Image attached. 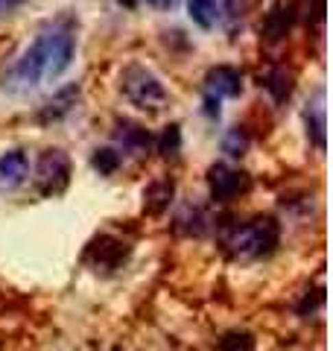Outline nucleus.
Wrapping results in <instances>:
<instances>
[{
	"instance_id": "f257e3e1",
	"label": "nucleus",
	"mask_w": 333,
	"mask_h": 351,
	"mask_svg": "<svg viewBox=\"0 0 333 351\" xmlns=\"http://www.w3.org/2000/svg\"><path fill=\"white\" fill-rule=\"evenodd\" d=\"M76 56V24L71 15H59L38 29L29 47L3 73L0 85L9 94H29L41 85L56 82L73 64Z\"/></svg>"
},
{
	"instance_id": "f03ea898",
	"label": "nucleus",
	"mask_w": 333,
	"mask_h": 351,
	"mask_svg": "<svg viewBox=\"0 0 333 351\" xmlns=\"http://www.w3.org/2000/svg\"><path fill=\"white\" fill-rule=\"evenodd\" d=\"M278 237H281V228H278L272 217H254L246 226H240L228 234L225 249L237 261H258L272 255L278 246Z\"/></svg>"
},
{
	"instance_id": "7ed1b4c3",
	"label": "nucleus",
	"mask_w": 333,
	"mask_h": 351,
	"mask_svg": "<svg viewBox=\"0 0 333 351\" xmlns=\"http://www.w3.org/2000/svg\"><path fill=\"white\" fill-rule=\"evenodd\" d=\"M120 91H123V97L132 106L143 108V112H158V108H164V103H166L164 82L147 68V64H138V62L126 64L123 73H120Z\"/></svg>"
},
{
	"instance_id": "20e7f679",
	"label": "nucleus",
	"mask_w": 333,
	"mask_h": 351,
	"mask_svg": "<svg viewBox=\"0 0 333 351\" xmlns=\"http://www.w3.org/2000/svg\"><path fill=\"white\" fill-rule=\"evenodd\" d=\"M71 156L64 149H44L36 161V188L41 196H59L71 184Z\"/></svg>"
},
{
	"instance_id": "39448f33",
	"label": "nucleus",
	"mask_w": 333,
	"mask_h": 351,
	"mask_svg": "<svg viewBox=\"0 0 333 351\" xmlns=\"http://www.w3.org/2000/svg\"><path fill=\"white\" fill-rule=\"evenodd\" d=\"M251 188V179L249 173H243L237 167H228V164H214L208 170V191H210V199L214 202H231L243 196Z\"/></svg>"
},
{
	"instance_id": "423d86ee",
	"label": "nucleus",
	"mask_w": 333,
	"mask_h": 351,
	"mask_svg": "<svg viewBox=\"0 0 333 351\" xmlns=\"http://www.w3.org/2000/svg\"><path fill=\"white\" fill-rule=\"evenodd\" d=\"M205 94L214 100H234L243 94V73L234 64H217L205 73Z\"/></svg>"
},
{
	"instance_id": "0eeeda50",
	"label": "nucleus",
	"mask_w": 333,
	"mask_h": 351,
	"mask_svg": "<svg viewBox=\"0 0 333 351\" xmlns=\"http://www.w3.org/2000/svg\"><path fill=\"white\" fill-rule=\"evenodd\" d=\"M295 0H275V3L269 6V12L263 15V24H260V32H263V41H281L286 32H290L293 21H295Z\"/></svg>"
},
{
	"instance_id": "6e6552de",
	"label": "nucleus",
	"mask_w": 333,
	"mask_h": 351,
	"mask_svg": "<svg viewBox=\"0 0 333 351\" xmlns=\"http://www.w3.org/2000/svg\"><path fill=\"white\" fill-rule=\"evenodd\" d=\"M129 255V246L123 243V240H114V237H99L91 243V249L85 252V261L91 263V267L99 272H108V269H117L120 263H123V258Z\"/></svg>"
},
{
	"instance_id": "1a4fd4ad",
	"label": "nucleus",
	"mask_w": 333,
	"mask_h": 351,
	"mask_svg": "<svg viewBox=\"0 0 333 351\" xmlns=\"http://www.w3.org/2000/svg\"><path fill=\"white\" fill-rule=\"evenodd\" d=\"M29 176V158L24 149H9L0 156V193H12Z\"/></svg>"
},
{
	"instance_id": "9d476101",
	"label": "nucleus",
	"mask_w": 333,
	"mask_h": 351,
	"mask_svg": "<svg viewBox=\"0 0 333 351\" xmlns=\"http://www.w3.org/2000/svg\"><path fill=\"white\" fill-rule=\"evenodd\" d=\"M114 141H117V147L129 152V156H143V152H149L152 149V135L147 129H143L140 123H132V120H117L114 123ZM120 152V156H123Z\"/></svg>"
},
{
	"instance_id": "9b49d317",
	"label": "nucleus",
	"mask_w": 333,
	"mask_h": 351,
	"mask_svg": "<svg viewBox=\"0 0 333 351\" xmlns=\"http://www.w3.org/2000/svg\"><path fill=\"white\" fill-rule=\"evenodd\" d=\"M76 103H79V85H64L62 91H56L38 112V123H56V120L68 117Z\"/></svg>"
},
{
	"instance_id": "f8f14e48",
	"label": "nucleus",
	"mask_w": 333,
	"mask_h": 351,
	"mask_svg": "<svg viewBox=\"0 0 333 351\" xmlns=\"http://www.w3.org/2000/svg\"><path fill=\"white\" fill-rule=\"evenodd\" d=\"M304 123H307V138L319 152H325V129H328V120H325V94L319 91V97L313 103H307L304 108Z\"/></svg>"
},
{
	"instance_id": "ddd939ff",
	"label": "nucleus",
	"mask_w": 333,
	"mask_h": 351,
	"mask_svg": "<svg viewBox=\"0 0 333 351\" xmlns=\"http://www.w3.org/2000/svg\"><path fill=\"white\" fill-rule=\"evenodd\" d=\"M187 15L199 29H214L219 21V0H187Z\"/></svg>"
},
{
	"instance_id": "4468645a",
	"label": "nucleus",
	"mask_w": 333,
	"mask_h": 351,
	"mask_svg": "<svg viewBox=\"0 0 333 351\" xmlns=\"http://www.w3.org/2000/svg\"><path fill=\"white\" fill-rule=\"evenodd\" d=\"M173 182L170 179H161V182H152L147 191H143V205H147L149 214H161L164 208H170L173 202Z\"/></svg>"
},
{
	"instance_id": "2eb2a0df",
	"label": "nucleus",
	"mask_w": 333,
	"mask_h": 351,
	"mask_svg": "<svg viewBox=\"0 0 333 351\" xmlns=\"http://www.w3.org/2000/svg\"><path fill=\"white\" fill-rule=\"evenodd\" d=\"M260 85L269 91V97L275 103H284L286 97L293 94V73H286L284 68H272V71H266Z\"/></svg>"
},
{
	"instance_id": "dca6fc26",
	"label": "nucleus",
	"mask_w": 333,
	"mask_h": 351,
	"mask_svg": "<svg viewBox=\"0 0 333 351\" xmlns=\"http://www.w3.org/2000/svg\"><path fill=\"white\" fill-rule=\"evenodd\" d=\"M155 147H158V152L164 158H175L182 152V126L179 123H170L164 132H161V138L155 141Z\"/></svg>"
},
{
	"instance_id": "f3484780",
	"label": "nucleus",
	"mask_w": 333,
	"mask_h": 351,
	"mask_svg": "<svg viewBox=\"0 0 333 351\" xmlns=\"http://www.w3.org/2000/svg\"><path fill=\"white\" fill-rule=\"evenodd\" d=\"M246 149H249V135L243 126H231L225 135H222V152H228L231 158H240Z\"/></svg>"
},
{
	"instance_id": "a211bd4d",
	"label": "nucleus",
	"mask_w": 333,
	"mask_h": 351,
	"mask_svg": "<svg viewBox=\"0 0 333 351\" xmlns=\"http://www.w3.org/2000/svg\"><path fill=\"white\" fill-rule=\"evenodd\" d=\"M120 161H123V156L114 149V147H103V149H97L94 152V158H91V164H94V170L99 173V176H111L117 167H120Z\"/></svg>"
},
{
	"instance_id": "6ab92c4d",
	"label": "nucleus",
	"mask_w": 333,
	"mask_h": 351,
	"mask_svg": "<svg viewBox=\"0 0 333 351\" xmlns=\"http://www.w3.org/2000/svg\"><path fill=\"white\" fill-rule=\"evenodd\" d=\"M249 3H251V0H222L219 12H225L228 24H231V27H237L240 21L246 18V12H249Z\"/></svg>"
},
{
	"instance_id": "aec40b11",
	"label": "nucleus",
	"mask_w": 333,
	"mask_h": 351,
	"mask_svg": "<svg viewBox=\"0 0 333 351\" xmlns=\"http://www.w3.org/2000/svg\"><path fill=\"white\" fill-rule=\"evenodd\" d=\"M222 351H251V337L249 334H225L222 337Z\"/></svg>"
},
{
	"instance_id": "412c9836",
	"label": "nucleus",
	"mask_w": 333,
	"mask_h": 351,
	"mask_svg": "<svg viewBox=\"0 0 333 351\" xmlns=\"http://www.w3.org/2000/svg\"><path fill=\"white\" fill-rule=\"evenodd\" d=\"M143 3L152 6V9H158V12H170V9L179 6V0H143Z\"/></svg>"
},
{
	"instance_id": "4be33fe9",
	"label": "nucleus",
	"mask_w": 333,
	"mask_h": 351,
	"mask_svg": "<svg viewBox=\"0 0 333 351\" xmlns=\"http://www.w3.org/2000/svg\"><path fill=\"white\" fill-rule=\"evenodd\" d=\"M205 114L219 117V100H214V97H208V94H205Z\"/></svg>"
},
{
	"instance_id": "5701e85b",
	"label": "nucleus",
	"mask_w": 333,
	"mask_h": 351,
	"mask_svg": "<svg viewBox=\"0 0 333 351\" xmlns=\"http://www.w3.org/2000/svg\"><path fill=\"white\" fill-rule=\"evenodd\" d=\"M21 3H24V0H0V15H3V12H12V9L21 6Z\"/></svg>"
},
{
	"instance_id": "b1692460",
	"label": "nucleus",
	"mask_w": 333,
	"mask_h": 351,
	"mask_svg": "<svg viewBox=\"0 0 333 351\" xmlns=\"http://www.w3.org/2000/svg\"><path fill=\"white\" fill-rule=\"evenodd\" d=\"M117 3H120V6H123V9H135V6L140 3V0H117Z\"/></svg>"
}]
</instances>
